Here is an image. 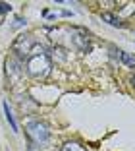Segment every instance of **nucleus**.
<instances>
[{
  "label": "nucleus",
  "mask_w": 135,
  "mask_h": 151,
  "mask_svg": "<svg viewBox=\"0 0 135 151\" xmlns=\"http://www.w3.org/2000/svg\"><path fill=\"white\" fill-rule=\"evenodd\" d=\"M116 52H118V58H120V60H122L126 66H129V68L135 66V56H133V54L124 52V50H116Z\"/></svg>",
  "instance_id": "6e6552de"
},
{
  "label": "nucleus",
  "mask_w": 135,
  "mask_h": 151,
  "mask_svg": "<svg viewBox=\"0 0 135 151\" xmlns=\"http://www.w3.org/2000/svg\"><path fill=\"white\" fill-rule=\"evenodd\" d=\"M131 83H133V87H135V76H133V78H131Z\"/></svg>",
  "instance_id": "f8f14e48"
},
{
  "label": "nucleus",
  "mask_w": 135,
  "mask_h": 151,
  "mask_svg": "<svg viewBox=\"0 0 135 151\" xmlns=\"http://www.w3.org/2000/svg\"><path fill=\"white\" fill-rule=\"evenodd\" d=\"M37 47V43H35V39H33V35H19L18 39L14 41V45H12V50L16 52V56L18 58H29V54L33 52V49Z\"/></svg>",
  "instance_id": "7ed1b4c3"
},
{
  "label": "nucleus",
  "mask_w": 135,
  "mask_h": 151,
  "mask_svg": "<svg viewBox=\"0 0 135 151\" xmlns=\"http://www.w3.org/2000/svg\"><path fill=\"white\" fill-rule=\"evenodd\" d=\"M27 136H29V139L33 143L43 145V143L48 142L50 132H48V126L44 124V122H41V120H31V122H27Z\"/></svg>",
  "instance_id": "f03ea898"
},
{
  "label": "nucleus",
  "mask_w": 135,
  "mask_h": 151,
  "mask_svg": "<svg viewBox=\"0 0 135 151\" xmlns=\"http://www.w3.org/2000/svg\"><path fill=\"white\" fill-rule=\"evenodd\" d=\"M60 151H85V147H83L81 143H77V142H66Z\"/></svg>",
  "instance_id": "1a4fd4ad"
},
{
  "label": "nucleus",
  "mask_w": 135,
  "mask_h": 151,
  "mask_svg": "<svg viewBox=\"0 0 135 151\" xmlns=\"http://www.w3.org/2000/svg\"><path fill=\"white\" fill-rule=\"evenodd\" d=\"M23 23H25V22H23L21 18H16V23H14V27H21Z\"/></svg>",
  "instance_id": "9b49d317"
},
{
  "label": "nucleus",
  "mask_w": 135,
  "mask_h": 151,
  "mask_svg": "<svg viewBox=\"0 0 135 151\" xmlns=\"http://www.w3.org/2000/svg\"><path fill=\"white\" fill-rule=\"evenodd\" d=\"M2 109H4V114H6V120H8V124L12 126V130L14 132H18V122H16V118H14V114H12V111H10V105L8 103H2Z\"/></svg>",
  "instance_id": "0eeeda50"
},
{
  "label": "nucleus",
  "mask_w": 135,
  "mask_h": 151,
  "mask_svg": "<svg viewBox=\"0 0 135 151\" xmlns=\"http://www.w3.org/2000/svg\"><path fill=\"white\" fill-rule=\"evenodd\" d=\"M100 18L104 19L106 23H110L112 27H124V25H126V23H124L122 19L116 18V16H114V14H110V12H102V16H100Z\"/></svg>",
  "instance_id": "423d86ee"
},
{
  "label": "nucleus",
  "mask_w": 135,
  "mask_h": 151,
  "mask_svg": "<svg viewBox=\"0 0 135 151\" xmlns=\"http://www.w3.org/2000/svg\"><path fill=\"white\" fill-rule=\"evenodd\" d=\"M71 45L81 52H89L91 50V41H89V33L81 27H74L71 29Z\"/></svg>",
  "instance_id": "20e7f679"
},
{
  "label": "nucleus",
  "mask_w": 135,
  "mask_h": 151,
  "mask_svg": "<svg viewBox=\"0 0 135 151\" xmlns=\"http://www.w3.org/2000/svg\"><path fill=\"white\" fill-rule=\"evenodd\" d=\"M50 68H52V60H50V56H48L43 49L35 47L33 52L29 54V58H27V62H25L27 74H29L31 78L41 80V78H46V76H48Z\"/></svg>",
  "instance_id": "f257e3e1"
},
{
  "label": "nucleus",
  "mask_w": 135,
  "mask_h": 151,
  "mask_svg": "<svg viewBox=\"0 0 135 151\" xmlns=\"http://www.w3.org/2000/svg\"><path fill=\"white\" fill-rule=\"evenodd\" d=\"M6 72L12 78H18L21 74V62H19V58H6Z\"/></svg>",
  "instance_id": "39448f33"
},
{
  "label": "nucleus",
  "mask_w": 135,
  "mask_h": 151,
  "mask_svg": "<svg viewBox=\"0 0 135 151\" xmlns=\"http://www.w3.org/2000/svg\"><path fill=\"white\" fill-rule=\"evenodd\" d=\"M12 10V6L8 4V2H0V14H6V12H10Z\"/></svg>",
  "instance_id": "9d476101"
}]
</instances>
